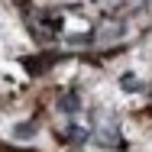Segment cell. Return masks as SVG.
Returning a JSON list of instances; mask_svg holds the SVG:
<instances>
[{
	"mask_svg": "<svg viewBox=\"0 0 152 152\" xmlns=\"http://www.w3.org/2000/svg\"><path fill=\"white\" fill-rule=\"evenodd\" d=\"M97 142L107 146V149H117L120 146V129L110 123V126H97Z\"/></svg>",
	"mask_w": 152,
	"mask_h": 152,
	"instance_id": "obj_1",
	"label": "cell"
},
{
	"mask_svg": "<svg viewBox=\"0 0 152 152\" xmlns=\"http://www.w3.org/2000/svg\"><path fill=\"white\" fill-rule=\"evenodd\" d=\"M78 107H81V97H78L75 91H68V94L58 97V110L61 113H78Z\"/></svg>",
	"mask_w": 152,
	"mask_h": 152,
	"instance_id": "obj_2",
	"label": "cell"
},
{
	"mask_svg": "<svg viewBox=\"0 0 152 152\" xmlns=\"http://www.w3.org/2000/svg\"><path fill=\"white\" fill-rule=\"evenodd\" d=\"M68 139H71V142H75V146H81V142H84V139H88V133H84V129H81V126H71V129H68Z\"/></svg>",
	"mask_w": 152,
	"mask_h": 152,
	"instance_id": "obj_3",
	"label": "cell"
},
{
	"mask_svg": "<svg viewBox=\"0 0 152 152\" xmlns=\"http://www.w3.org/2000/svg\"><path fill=\"white\" fill-rule=\"evenodd\" d=\"M123 88H126V91H136V88H139V81H136L133 75H123Z\"/></svg>",
	"mask_w": 152,
	"mask_h": 152,
	"instance_id": "obj_4",
	"label": "cell"
},
{
	"mask_svg": "<svg viewBox=\"0 0 152 152\" xmlns=\"http://www.w3.org/2000/svg\"><path fill=\"white\" fill-rule=\"evenodd\" d=\"M32 129H36V126H32V123H26V126H16V136H29Z\"/></svg>",
	"mask_w": 152,
	"mask_h": 152,
	"instance_id": "obj_5",
	"label": "cell"
}]
</instances>
